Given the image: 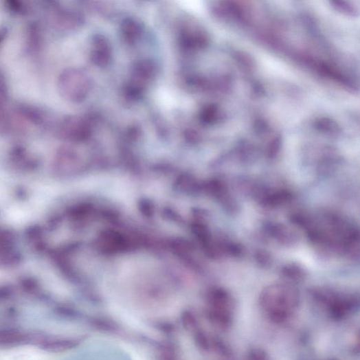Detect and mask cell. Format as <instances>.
Segmentation results:
<instances>
[{
  "instance_id": "cell-1",
  "label": "cell",
  "mask_w": 360,
  "mask_h": 360,
  "mask_svg": "<svg viewBox=\"0 0 360 360\" xmlns=\"http://www.w3.org/2000/svg\"><path fill=\"white\" fill-rule=\"evenodd\" d=\"M292 221L306 232L315 245L348 256H359V229L343 214L335 212L316 216L299 213L292 216Z\"/></svg>"
},
{
  "instance_id": "cell-2",
  "label": "cell",
  "mask_w": 360,
  "mask_h": 360,
  "mask_svg": "<svg viewBox=\"0 0 360 360\" xmlns=\"http://www.w3.org/2000/svg\"><path fill=\"white\" fill-rule=\"evenodd\" d=\"M264 229L270 238L280 245L291 246L297 242L295 233L284 224L269 222L265 225Z\"/></svg>"
},
{
  "instance_id": "cell-3",
  "label": "cell",
  "mask_w": 360,
  "mask_h": 360,
  "mask_svg": "<svg viewBox=\"0 0 360 360\" xmlns=\"http://www.w3.org/2000/svg\"><path fill=\"white\" fill-rule=\"evenodd\" d=\"M43 46V34L38 23H30L26 29V47L31 54H37Z\"/></svg>"
},
{
  "instance_id": "cell-4",
  "label": "cell",
  "mask_w": 360,
  "mask_h": 360,
  "mask_svg": "<svg viewBox=\"0 0 360 360\" xmlns=\"http://www.w3.org/2000/svg\"><path fill=\"white\" fill-rule=\"evenodd\" d=\"M19 114L27 122L38 126L45 124V119L43 113L38 108L29 104H21L18 106Z\"/></svg>"
},
{
  "instance_id": "cell-5",
  "label": "cell",
  "mask_w": 360,
  "mask_h": 360,
  "mask_svg": "<svg viewBox=\"0 0 360 360\" xmlns=\"http://www.w3.org/2000/svg\"><path fill=\"white\" fill-rule=\"evenodd\" d=\"M26 339L23 334L14 331V330H2V331H0V346H16L24 343Z\"/></svg>"
},
{
  "instance_id": "cell-6",
  "label": "cell",
  "mask_w": 360,
  "mask_h": 360,
  "mask_svg": "<svg viewBox=\"0 0 360 360\" xmlns=\"http://www.w3.org/2000/svg\"><path fill=\"white\" fill-rule=\"evenodd\" d=\"M5 3L8 10L16 15H28L32 11L31 7L23 2L16 1V0H10V1H6Z\"/></svg>"
},
{
  "instance_id": "cell-7",
  "label": "cell",
  "mask_w": 360,
  "mask_h": 360,
  "mask_svg": "<svg viewBox=\"0 0 360 360\" xmlns=\"http://www.w3.org/2000/svg\"><path fill=\"white\" fill-rule=\"evenodd\" d=\"M12 123L10 114L3 106H0V135H7L12 131Z\"/></svg>"
},
{
  "instance_id": "cell-8",
  "label": "cell",
  "mask_w": 360,
  "mask_h": 360,
  "mask_svg": "<svg viewBox=\"0 0 360 360\" xmlns=\"http://www.w3.org/2000/svg\"><path fill=\"white\" fill-rule=\"evenodd\" d=\"M282 273L286 278L292 280H301L304 278L306 274L303 267L294 263L284 267Z\"/></svg>"
},
{
  "instance_id": "cell-9",
  "label": "cell",
  "mask_w": 360,
  "mask_h": 360,
  "mask_svg": "<svg viewBox=\"0 0 360 360\" xmlns=\"http://www.w3.org/2000/svg\"><path fill=\"white\" fill-rule=\"evenodd\" d=\"M10 91L8 80L5 73L0 69V106H3L8 102Z\"/></svg>"
},
{
  "instance_id": "cell-10",
  "label": "cell",
  "mask_w": 360,
  "mask_h": 360,
  "mask_svg": "<svg viewBox=\"0 0 360 360\" xmlns=\"http://www.w3.org/2000/svg\"><path fill=\"white\" fill-rule=\"evenodd\" d=\"M257 256L258 261H260V262L262 263L263 266H267L270 262H271V259H270L269 256L264 252L259 253Z\"/></svg>"
},
{
  "instance_id": "cell-11",
  "label": "cell",
  "mask_w": 360,
  "mask_h": 360,
  "mask_svg": "<svg viewBox=\"0 0 360 360\" xmlns=\"http://www.w3.org/2000/svg\"><path fill=\"white\" fill-rule=\"evenodd\" d=\"M8 34V29L7 27H0V45L3 43Z\"/></svg>"
}]
</instances>
